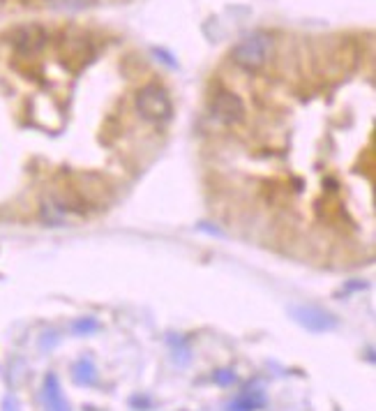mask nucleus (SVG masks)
<instances>
[{
  "instance_id": "f257e3e1",
  "label": "nucleus",
  "mask_w": 376,
  "mask_h": 411,
  "mask_svg": "<svg viewBox=\"0 0 376 411\" xmlns=\"http://www.w3.org/2000/svg\"><path fill=\"white\" fill-rule=\"evenodd\" d=\"M270 53H273V39L266 33H252L243 37L231 51V58L238 67H243L245 72H257L268 62Z\"/></svg>"
},
{
  "instance_id": "f03ea898",
  "label": "nucleus",
  "mask_w": 376,
  "mask_h": 411,
  "mask_svg": "<svg viewBox=\"0 0 376 411\" xmlns=\"http://www.w3.org/2000/svg\"><path fill=\"white\" fill-rule=\"evenodd\" d=\"M137 112L141 114L143 121L162 125L171 121L173 116V102L159 83H146L137 93Z\"/></svg>"
},
{
  "instance_id": "7ed1b4c3",
  "label": "nucleus",
  "mask_w": 376,
  "mask_h": 411,
  "mask_svg": "<svg viewBox=\"0 0 376 411\" xmlns=\"http://www.w3.org/2000/svg\"><path fill=\"white\" fill-rule=\"evenodd\" d=\"M76 192L83 196L88 208H107L114 201V187L109 185V180L102 173L95 171H79L76 173Z\"/></svg>"
},
{
  "instance_id": "20e7f679",
  "label": "nucleus",
  "mask_w": 376,
  "mask_h": 411,
  "mask_svg": "<svg viewBox=\"0 0 376 411\" xmlns=\"http://www.w3.org/2000/svg\"><path fill=\"white\" fill-rule=\"evenodd\" d=\"M291 319L309 333H330L340 326V319L318 305H291Z\"/></svg>"
},
{
  "instance_id": "39448f33",
  "label": "nucleus",
  "mask_w": 376,
  "mask_h": 411,
  "mask_svg": "<svg viewBox=\"0 0 376 411\" xmlns=\"http://www.w3.org/2000/svg\"><path fill=\"white\" fill-rule=\"evenodd\" d=\"M210 112L215 121L231 128L245 121V102L234 90H217L210 100Z\"/></svg>"
},
{
  "instance_id": "423d86ee",
  "label": "nucleus",
  "mask_w": 376,
  "mask_h": 411,
  "mask_svg": "<svg viewBox=\"0 0 376 411\" xmlns=\"http://www.w3.org/2000/svg\"><path fill=\"white\" fill-rule=\"evenodd\" d=\"M10 42L23 56H35L49 42V33L42 26H37V23H30V26H21L14 30Z\"/></svg>"
},
{
  "instance_id": "0eeeda50",
  "label": "nucleus",
  "mask_w": 376,
  "mask_h": 411,
  "mask_svg": "<svg viewBox=\"0 0 376 411\" xmlns=\"http://www.w3.org/2000/svg\"><path fill=\"white\" fill-rule=\"evenodd\" d=\"M49 201L53 208H58L62 215H88V203L83 201V196L76 192V187L74 185H58V187H53L51 189V194H49Z\"/></svg>"
},
{
  "instance_id": "6e6552de",
  "label": "nucleus",
  "mask_w": 376,
  "mask_h": 411,
  "mask_svg": "<svg viewBox=\"0 0 376 411\" xmlns=\"http://www.w3.org/2000/svg\"><path fill=\"white\" fill-rule=\"evenodd\" d=\"M93 44L88 37H65V42L60 44V56H62V62L69 67V69H81L83 65H88L93 58Z\"/></svg>"
},
{
  "instance_id": "1a4fd4ad",
  "label": "nucleus",
  "mask_w": 376,
  "mask_h": 411,
  "mask_svg": "<svg viewBox=\"0 0 376 411\" xmlns=\"http://www.w3.org/2000/svg\"><path fill=\"white\" fill-rule=\"evenodd\" d=\"M42 400H44V411H69V402L65 400L60 389V382L55 372H49L44 377L42 384Z\"/></svg>"
},
{
  "instance_id": "9d476101",
  "label": "nucleus",
  "mask_w": 376,
  "mask_h": 411,
  "mask_svg": "<svg viewBox=\"0 0 376 411\" xmlns=\"http://www.w3.org/2000/svg\"><path fill=\"white\" fill-rule=\"evenodd\" d=\"M268 405L266 393L261 389H245L238 398L227 407V411H259Z\"/></svg>"
},
{
  "instance_id": "9b49d317",
  "label": "nucleus",
  "mask_w": 376,
  "mask_h": 411,
  "mask_svg": "<svg viewBox=\"0 0 376 411\" xmlns=\"http://www.w3.org/2000/svg\"><path fill=\"white\" fill-rule=\"evenodd\" d=\"M72 382L76 386H81V389H93V386H98L100 375H98L95 363L90 358H79L74 365H72Z\"/></svg>"
},
{
  "instance_id": "f8f14e48",
  "label": "nucleus",
  "mask_w": 376,
  "mask_h": 411,
  "mask_svg": "<svg viewBox=\"0 0 376 411\" xmlns=\"http://www.w3.org/2000/svg\"><path fill=\"white\" fill-rule=\"evenodd\" d=\"M72 333L79 335V337H86V335H95L102 330V323L95 319V317H79L72 321Z\"/></svg>"
},
{
  "instance_id": "ddd939ff",
  "label": "nucleus",
  "mask_w": 376,
  "mask_h": 411,
  "mask_svg": "<svg viewBox=\"0 0 376 411\" xmlns=\"http://www.w3.org/2000/svg\"><path fill=\"white\" fill-rule=\"evenodd\" d=\"M169 344H171V356H173V361L178 363L180 368L189 365V361H192V349H189V344L185 342V339H182V337H169Z\"/></svg>"
},
{
  "instance_id": "4468645a",
  "label": "nucleus",
  "mask_w": 376,
  "mask_h": 411,
  "mask_svg": "<svg viewBox=\"0 0 376 411\" xmlns=\"http://www.w3.org/2000/svg\"><path fill=\"white\" fill-rule=\"evenodd\" d=\"M46 3L62 12H81V10H88V7L98 5V0H46Z\"/></svg>"
},
{
  "instance_id": "2eb2a0df",
  "label": "nucleus",
  "mask_w": 376,
  "mask_h": 411,
  "mask_svg": "<svg viewBox=\"0 0 376 411\" xmlns=\"http://www.w3.org/2000/svg\"><path fill=\"white\" fill-rule=\"evenodd\" d=\"M213 382L222 386V389H227V386H234L238 382V375L234 372V370H215L213 372Z\"/></svg>"
},
{
  "instance_id": "dca6fc26",
  "label": "nucleus",
  "mask_w": 376,
  "mask_h": 411,
  "mask_svg": "<svg viewBox=\"0 0 376 411\" xmlns=\"http://www.w3.org/2000/svg\"><path fill=\"white\" fill-rule=\"evenodd\" d=\"M130 407L137 409V411H150V409H153V400H150L148 395H132Z\"/></svg>"
},
{
  "instance_id": "f3484780",
  "label": "nucleus",
  "mask_w": 376,
  "mask_h": 411,
  "mask_svg": "<svg viewBox=\"0 0 376 411\" xmlns=\"http://www.w3.org/2000/svg\"><path fill=\"white\" fill-rule=\"evenodd\" d=\"M155 56L159 58V60H162V62H166V65H169V67H178V62H175L171 56H169V53H166V51H159V49H155Z\"/></svg>"
},
{
  "instance_id": "a211bd4d",
  "label": "nucleus",
  "mask_w": 376,
  "mask_h": 411,
  "mask_svg": "<svg viewBox=\"0 0 376 411\" xmlns=\"http://www.w3.org/2000/svg\"><path fill=\"white\" fill-rule=\"evenodd\" d=\"M3 411H19V402L14 398H5L3 402Z\"/></svg>"
},
{
  "instance_id": "6ab92c4d",
  "label": "nucleus",
  "mask_w": 376,
  "mask_h": 411,
  "mask_svg": "<svg viewBox=\"0 0 376 411\" xmlns=\"http://www.w3.org/2000/svg\"><path fill=\"white\" fill-rule=\"evenodd\" d=\"M83 411H100L98 407H90V405H88V407H83Z\"/></svg>"
}]
</instances>
